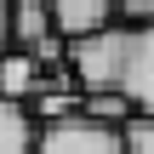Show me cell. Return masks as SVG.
<instances>
[{"label":"cell","mask_w":154,"mask_h":154,"mask_svg":"<svg viewBox=\"0 0 154 154\" xmlns=\"http://www.w3.org/2000/svg\"><path fill=\"white\" fill-rule=\"evenodd\" d=\"M29 154H131V143H126V126H109V120H91V114H69V120L34 126Z\"/></svg>","instance_id":"6da1fadb"},{"label":"cell","mask_w":154,"mask_h":154,"mask_svg":"<svg viewBox=\"0 0 154 154\" xmlns=\"http://www.w3.org/2000/svg\"><path fill=\"white\" fill-rule=\"evenodd\" d=\"M114 97L131 109V120H154V23L120 29V74Z\"/></svg>","instance_id":"7a4b0ae2"},{"label":"cell","mask_w":154,"mask_h":154,"mask_svg":"<svg viewBox=\"0 0 154 154\" xmlns=\"http://www.w3.org/2000/svg\"><path fill=\"white\" fill-rule=\"evenodd\" d=\"M51 6V34L57 40H86L114 29V0H46Z\"/></svg>","instance_id":"3957f363"},{"label":"cell","mask_w":154,"mask_h":154,"mask_svg":"<svg viewBox=\"0 0 154 154\" xmlns=\"http://www.w3.org/2000/svg\"><path fill=\"white\" fill-rule=\"evenodd\" d=\"M6 29H11V51H29L34 40L51 34V6H46V0H11Z\"/></svg>","instance_id":"277c9868"},{"label":"cell","mask_w":154,"mask_h":154,"mask_svg":"<svg viewBox=\"0 0 154 154\" xmlns=\"http://www.w3.org/2000/svg\"><path fill=\"white\" fill-rule=\"evenodd\" d=\"M34 91H40V63H34L29 51H6V57H0V97L23 109Z\"/></svg>","instance_id":"5b68a950"},{"label":"cell","mask_w":154,"mask_h":154,"mask_svg":"<svg viewBox=\"0 0 154 154\" xmlns=\"http://www.w3.org/2000/svg\"><path fill=\"white\" fill-rule=\"evenodd\" d=\"M29 137H34L29 114H23L17 103H6V97H0V154H29Z\"/></svg>","instance_id":"8992f818"},{"label":"cell","mask_w":154,"mask_h":154,"mask_svg":"<svg viewBox=\"0 0 154 154\" xmlns=\"http://www.w3.org/2000/svg\"><path fill=\"white\" fill-rule=\"evenodd\" d=\"M114 23H120V29H143V23H154V0H114Z\"/></svg>","instance_id":"52a82bcc"},{"label":"cell","mask_w":154,"mask_h":154,"mask_svg":"<svg viewBox=\"0 0 154 154\" xmlns=\"http://www.w3.org/2000/svg\"><path fill=\"white\" fill-rule=\"evenodd\" d=\"M126 143H131V154H154V120H131Z\"/></svg>","instance_id":"ba28073f"},{"label":"cell","mask_w":154,"mask_h":154,"mask_svg":"<svg viewBox=\"0 0 154 154\" xmlns=\"http://www.w3.org/2000/svg\"><path fill=\"white\" fill-rule=\"evenodd\" d=\"M6 11H11V0H0V57L11 51V29H6Z\"/></svg>","instance_id":"9c48e42d"}]
</instances>
